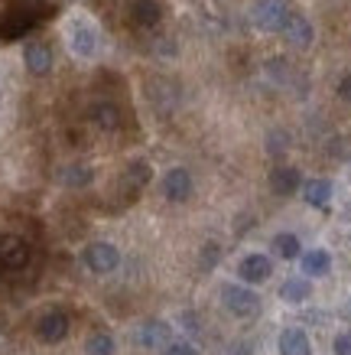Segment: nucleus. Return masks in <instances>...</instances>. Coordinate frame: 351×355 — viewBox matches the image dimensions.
Masks as SVG:
<instances>
[{"label": "nucleus", "mask_w": 351, "mask_h": 355, "mask_svg": "<svg viewBox=\"0 0 351 355\" xmlns=\"http://www.w3.org/2000/svg\"><path fill=\"white\" fill-rule=\"evenodd\" d=\"M150 176H153V170H150L147 160L127 163V170L120 173V180H117V196H120V205L134 202V199L143 193V186L150 183Z\"/></svg>", "instance_id": "nucleus-1"}, {"label": "nucleus", "mask_w": 351, "mask_h": 355, "mask_svg": "<svg viewBox=\"0 0 351 355\" xmlns=\"http://www.w3.org/2000/svg\"><path fill=\"white\" fill-rule=\"evenodd\" d=\"M222 300H224V310H231L234 316H257L260 313V297H257L251 287H237V284H228L222 291Z\"/></svg>", "instance_id": "nucleus-2"}, {"label": "nucleus", "mask_w": 351, "mask_h": 355, "mask_svg": "<svg viewBox=\"0 0 351 355\" xmlns=\"http://www.w3.org/2000/svg\"><path fill=\"white\" fill-rule=\"evenodd\" d=\"M30 241L20 235H0V270H23L30 264Z\"/></svg>", "instance_id": "nucleus-3"}, {"label": "nucleus", "mask_w": 351, "mask_h": 355, "mask_svg": "<svg viewBox=\"0 0 351 355\" xmlns=\"http://www.w3.org/2000/svg\"><path fill=\"white\" fill-rule=\"evenodd\" d=\"M289 10H287V0H260L251 13V20L260 26L264 33H280L283 23H287Z\"/></svg>", "instance_id": "nucleus-4"}, {"label": "nucleus", "mask_w": 351, "mask_h": 355, "mask_svg": "<svg viewBox=\"0 0 351 355\" xmlns=\"http://www.w3.org/2000/svg\"><path fill=\"white\" fill-rule=\"evenodd\" d=\"M85 268L95 270V274H111V270L120 264V251L114 245H107V241H91L85 248Z\"/></svg>", "instance_id": "nucleus-5"}, {"label": "nucleus", "mask_w": 351, "mask_h": 355, "mask_svg": "<svg viewBox=\"0 0 351 355\" xmlns=\"http://www.w3.org/2000/svg\"><path fill=\"white\" fill-rule=\"evenodd\" d=\"M69 46H72L75 55H82V59H91L98 53V30L91 23L85 20H75L72 30H69Z\"/></svg>", "instance_id": "nucleus-6"}, {"label": "nucleus", "mask_w": 351, "mask_h": 355, "mask_svg": "<svg viewBox=\"0 0 351 355\" xmlns=\"http://www.w3.org/2000/svg\"><path fill=\"white\" fill-rule=\"evenodd\" d=\"M69 316H65L62 310H49L39 316V323H36V336L43 339V343L55 345V343H62L65 336H69Z\"/></svg>", "instance_id": "nucleus-7"}, {"label": "nucleus", "mask_w": 351, "mask_h": 355, "mask_svg": "<svg viewBox=\"0 0 351 355\" xmlns=\"http://www.w3.org/2000/svg\"><path fill=\"white\" fill-rule=\"evenodd\" d=\"M127 17L137 30H156L163 23V7L156 0H130Z\"/></svg>", "instance_id": "nucleus-8"}, {"label": "nucleus", "mask_w": 351, "mask_h": 355, "mask_svg": "<svg viewBox=\"0 0 351 355\" xmlns=\"http://www.w3.org/2000/svg\"><path fill=\"white\" fill-rule=\"evenodd\" d=\"M88 118H91V124H95L98 130H105V134H114V130H120V124H124L120 108H117L114 101H107V98H101V101H95V105L88 108Z\"/></svg>", "instance_id": "nucleus-9"}, {"label": "nucleus", "mask_w": 351, "mask_h": 355, "mask_svg": "<svg viewBox=\"0 0 351 355\" xmlns=\"http://www.w3.org/2000/svg\"><path fill=\"white\" fill-rule=\"evenodd\" d=\"M192 173L182 170V166H172L170 173H166V180H163V193H166V199L170 202H186L192 196Z\"/></svg>", "instance_id": "nucleus-10"}, {"label": "nucleus", "mask_w": 351, "mask_h": 355, "mask_svg": "<svg viewBox=\"0 0 351 355\" xmlns=\"http://www.w3.org/2000/svg\"><path fill=\"white\" fill-rule=\"evenodd\" d=\"M280 33H283V36H287V43L296 46V49H306V46L316 40V33H312V23H309L303 13H289Z\"/></svg>", "instance_id": "nucleus-11"}, {"label": "nucleus", "mask_w": 351, "mask_h": 355, "mask_svg": "<svg viewBox=\"0 0 351 355\" xmlns=\"http://www.w3.org/2000/svg\"><path fill=\"white\" fill-rule=\"evenodd\" d=\"M237 270H241V277H244L247 284H264V280L273 274V264H270V258H264V254H247Z\"/></svg>", "instance_id": "nucleus-12"}, {"label": "nucleus", "mask_w": 351, "mask_h": 355, "mask_svg": "<svg viewBox=\"0 0 351 355\" xmlns=\"http://www.w3.org/2000/svg\"><path fill=\"white\" fill-rule=\"evenodd\" d=\"M23 59H26V69H30L33 76H46V72L53 69V49L46 43H30L26 53H23Z\"/></svg>", "instance_id": "nucleus-13"}, {"label": "nucleus", "mask_w": 351, "mask_h": 355, "mask_svg": "<svg viewBox=\"0 0 351 355\" xmlns=\"http://www.w3.org/2000/svg\"><path fill=\"white\" fill-rule=\"evenodd\" d=\"M299 186H303V176L293 166H277V170L270 173V189L277 196H293Z\"/></svg>", "instance_id": "nucleus-14"}, {"label": "nucleus", "mask_w": 351, "mask_h": 355, "mask_svg": "<svg viewBox=\"0 0 351 355\" xmlns=\"http://www.w3.org/2000/svg\"><path fill=\"white\" fill-rule=\"evenodd\" d=\"M137 343L147 345V349H163V345L170 343V326L160 323V320H150V323L140 326Z\"/></svg>", "instance_id": "nucleus-15"}, {"label": "nucleus", "mask_w": 351, "mask_h": 355, "mask_svg": "<svg viewBox=\"0 0 351 355\" xmlns=\"http://www.w3.org/2000/svg\"><path fill=\"white\" fill-rule=\"evenodd\" d=\"M280 355H312L309 336L303 329H283V336H280Z\"/></svg>", "instance_id": "nucleus-16"}, {"label": "nucleus", "mask_w": 351, "mask_h": 355, "mask_svg": "<svg viewBox=\"0 0 351 355\" xmlns=\"http://www.w3.org/2000/svg\"><path fill=\"white\" fill-rule=\"evenodd\" d=\"M303 199H306L309 205H316V209H329V202H332V183H329V180H309V183L303 186Z\"/></svg>", "instance_id": "nucleus-17"}, {"label": "nucleus", "mask_w": 351, "mask_h": 355, "mask_svg": "<svg viewBox=\"0 0 351 355\" xmlns=\"http://www.w3.org/2000/svg\"><path fill=\"white\" fill-rule=\"evenodd\" d=\"M299 261H303V274H309V277H322V274H329V268H332L329 251H319V248L299 254Z\"/></svg>", "instance_id": "nucleus-18"}, {"label": "nucleus", "mask_w": 351, "mask_h": 355, "mask_svg": "<svg viewBox=\"0 0 351 355\" xmlns=\"http://www.w3.org/2000/svg\"><path fill=\"white\" fill-rule=\"evenodd\" d=\"M312 293V287H309V280H303V277H293V280H287L283 284V291H280V297L287 303H303Z\"/></svg>", "instance_id": "nucleus-19"}, {"label": "nucleus", "mask_w": 351, "mask_h": 355, "mask_svg": "<svg viewBox=\"0 0 351 355\" xmlns=\"http://www.w3.org/2000/svg\"><path fill=\"white\" fill-rule=\"evenodd\" d=\"M273 251H277L280 258H287V261L299 258V238L289 235V232H283V235L273 238Z\"/></svg>", "instance_id": "nucleus-20"}, {"label": "nucleus", "mask_w": 351, "mask_h": 355, "mask_svg": "<svg viewBox=\"0 0 351 355\" xmlns=\"http://www.w3.org/2000/svg\"><path fill=\"white\" fill-rule=\"evenodd\" d=\"M85 355H114V339L107 333H95L85 343Z\"/></svg>", "instance_id": "nucleus-21"}, {"label": "nucleus", "mask_w": 351, "mask_h": 355, "mask_svg": "<svg viewBox=\"0 0 351 355\" xmlns=\"http://www.w3.org/2000/svg\"><path fill=\"white\" fill-rule=\"evenodd\" d=\"M88 180H91V170H85V166H69L62 173V183H69V186H85Z\"/></svg>", "instance_id": "nucleus-22"}, {"label": "nucleus", "mask_w": 351, "mask_h": 355, "mask_svg": "<svg viewBox=\"0 0 351 355\" xmlns=\"http://www.w3.org/2000/svg\"><path fill=\"white\" fill-rule=\"evenodd\" d=\"M163 355H199V349L186 339H170V343L163 345Z\"/></svg>", "instance_id": "nucleus-23"}, {"label": "nucleus", "mask_w": 351, "mask_h": 355, "mask_svg": "<svg viewBox=\"0 0 351 355\" xmlns=\"http://www.w3.org/2000/svg\"><path fill=\"white\" fill-rule=\"evenodd\" d=\"M335 355H351V333H341L335 339Z\"/></svg>", "instance_id": "nucleus-24"}, {"label": "nucleus", "mask_w": 351, "mask_h": 355, "mask_svg": "<svg viewBox=\"0 0 351 355\" xmlns=\"http://www.w3.org/2000/svg\"><path fill=\"white\" fill-rule=\"evenodd\" d=\"M339 98H341V101H348V105H351V76H345V78H341V85H339Z\"/></svg>", "instance_id": "nucleus-25"}, {"label": "nucleus", "mask_w": 351, "mask_h": 355, "mask_svg": "<svg viewBox=\"0 0 351 355\" xmlns=\"http://www.w3.org/2000/svg\"><path fill=\"white\" fill-rule=\"evenodd\" d=\"M224 355H251V352H247V349H244V345H234V349H231V352H224Z\"/></svg>", "instance_id": "nucleus-26"}, {"label": "nucleus", "mask_w": 351, "mask_h": 355, "mask_svg": "<svg viewBox=\"0 0 351 355\" xmlns=\"http://www.w3.org/2000/svg\"><path fill=\"white\" fill-rule=\"evenodd\" d=\"M348 316H351V306H348Z\"/></svg>", "instance_id": "nucleus-27"}]
</instances>
